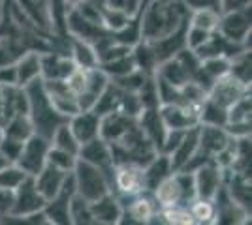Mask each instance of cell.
Returning a JSON list of instances; mask_svg holds the SVG:
<instances>
[{
  "label": "cell",
  "instance_id": "obj_1",
  "mask_svg": "<svg viewBox=\"0 0 252 225\" xmlns=\"http://www.w3.org/2000/svg\"><path fill=\"white\" fill-rule=\"evenodd\" d=\"M190 10L183 0H151L139 11L143 42H157L189 23Z\"/></svg>",
  "mask_w": 252,
  "mask_h": 225
},
{
  "label": "cell",
  "instance_id": "obj_2",
  "mask_svg": "<svg viewBox=\"0 0 252 225\" xmlns=\"http://www.w3.org/2000/svg\"><path fill=\"white\" fill-rule=\"evenodd\" d=\"M23 88H25L27 100H29V117H31L32 124H34V131L43 135L45 139H51L53 131L59 128L63 122H66L68 118H64L63 115H59L53 109L51 101L47 98V92L43 88L42 77L34 79L32 83H29Z\"/></svg>",
  "mask_w": 252,
  "mask_h": 225
},
{
  "label": "cell",
  "instance_id": "obj_3",
  "mask_svg": "<svg viewBox=\"0 0 252 225\" xmlns=\"http://www.w3.org/2000/svg\"><path fill=\"white\" fill-rule=\"evenodd\" d=\"M72 173H74L75 180V193L81 195L83 199H87L89 203H93L96 199L104 197L105 193L111 192L107 176L98 167L87 163V161L77 158V163H75Z\"/></svg>",
  "mask_w": 252,
  "mask_h": 225
},
{
  "label": "cell",
  "instance_id": "obj_4",
  "mask_svg": "<svg viewBox=\"0 0 252 225\" xmlns=\"http://www.w3.org/2000/svg\"><path fill=\"white\" fill-rule=\"evenodd\" d=\"M251 6H249L243 10L220 13L217 32L228 42L239 43V45H245L251 49Z\"/></svg>",
  "mask_w": 252,
  "mask_h": 225
},
{
  "label": "cell",
  "instance_id": "obj_5",
  "mask_svg": "<svg viewBox=\"0 0 252 225\" xmlns=\"http://www.w3.org/2000/svg\"><path fill=\"white\" fill-rule=\"evenodd\" d=\"M45 199L43 195L38 192L34 178L27 176L15 190H13V206H11L10 218H17L23 220L27 216L36 214V212H42L43 206H45Z\"/></svg>",
  "mask_w": 252,
  "mask_h": 225
},
{
  "label": "cell",
  "instance_id": "obj_6",
  "mask_svg": "<svg viewBox=\"0 0 252 225\" xmlns=\"http://www.w3.org/2000/svg\"><path fill=\"white\" fill-rule=\"evenodd\" d=\"M51 147L49 139H45L40 133H34L29 139L23 143L21 154L17 158V165L29 176H34L43 169V165L47 163V150Z\"/></svg>",
  "mask_w": 252,
  "mask_h": 225
},
{
  "label": "cell",
  "instance_id": "obj_7",
  "mask_svg": "<svg viewBox=\"0 0 252 225\" xmlns=\"http://www.w3.org/2000/svg\"><path fill=\"white\" fill-rule=\"evenodd\" d=\"M145 192L143 188V167L134 163H121L113 169L111 180V193H115L119 199H126L137 193Z\"/></svg>",
  "mask_w": 252,
  "mask_h": 225
},
{
  "label": "cell",
  "instance_id": "obj_8",
  "mask_svg": "<svg viewBox=\"0 0 252 225\" xmlns=\"http://www.w3.org/2000/svg\"><path fill=\"white\" fill-rule=\"evenodd\" d=\"M75 195V180L74 173L70 171L64 178V184L61 192L53 199H49L43 206V214L49 224L55 225H68L70 224V201Z\"/></svg>",
  "mask_w": 252,
  "mask_h": 225
},
{
  "label": "cell",
  "instance_id": "obj_9",
  "mask_svg": "<svg viewBox=\"0 0 252 225\" xmlns=\"http://www.w3.org/2000/svg\"><path fill=\"white\" fill-rule=\"evenodd\" d=\"M194 175V184H196V197L198 199H207L213 201L215 195L219 193L224 186V175L222 167L215 160H209L201 163L198 169L192 171Z\"/></svg>",
  "mask_w": 252,
  "mask_h": 225
},
{
  "label": "cell",
  "instance_id": "obj_10",
  "mask_svg": "<svg viewBox=\"0 0 252 225\" xmlns=\"http://www.w3.org/2000/svg\"><path fill=\"white\" fill-rule=\"evenodd\" d=\"M43 81V88L47 92V98L51 101L53 109L63 115L64 118L74 117L75 113H79V105H77V98L72 92V88L68 86L66 79H51V81Z\"/></svg>",
  "mask_w": 252,
  "mask_h": 225
},
{
  "label": "cell",
  "instance_id": "obj_11",
  "mask_svg": "<svg viewBox=\"0 0 252 225\" xmlns=\"http://www.w3.org/2000/svg\"><path fill=\"white\" fill-rule=\"evenodd\" d=\"M77 158L87 161V163H91V165H94V167H98V169L107 176L109 186H111L115 163H113V156H111V149H109V145H107L102 137H96V139L81 145Z\"/></svg>",
  "mask_w": 252,
  "mask_h": 225
},
{
  "label": "cell",
  "instance_id": "obj_12",
  "mask_svg": "<svg viewBox=\"0 0 252 225\" xmlns=\"http://www.w3.org/2000/svg\"><path fill=\"white\" fill-rule=\"evenodd\" d=\"M249 92H251V86L243 85L241 81H237L230 74H226L213 83V86L207 92V98L213 100L215 103H219V105L228 109L233 101H237L239 98L249 94Z\"/></svg>",
  "mask_w": 252,
  "mask_h": 225
},
{
  "label": "cell",
  "instance_id": "obj_13",
  "mask_svg": "<svg viewBox=\"0 0 252 225\" xmlns=\"http://www.w3.org/2000/svg\"><path fill=\"white\" fill-rule=\"evenodd\" d=\"M160 117L164 120L168 129H179L185 131L200 124V109L177 105V103H164L158 107Z\"/></svg>",
  "mask_w": 252,
  "mask_h": 225
},
{
  "label": "cell",
  "instance_id": "obj_14",
  "mask_svg": "<svg viewBox=\"0 0 252 225\" xmlns=\"http://www.w3.org/2000/svg\"><path fill=\"white\" fill-rule=\"evenodd\" d=\"M109 85V77L96 66V68H89L85 70V85L81 92L77 94V105L79 111H91L94 107L98 96L104 92V88Z\"/></svg>",
  "mask_w": 252,
  "mask_h": 225
},
{
  "label": "cell",
  "instance_id": "obj_15",
  "mask_svg": "<svg viewBox=\"0 0 252 225\" xmlns=\"http://www.w3.org/2000/svg\"><path fill=\"white\" fill-rule=\"evenodd\" d=\"M231 135L220 126H207L198 124V150L207 158H215L219 152L230 145Z\"/></svg>",
  "mask_w": 252,
  "mask_h": 225
},
{
  "label": "cell",
  "instance_id": "obj_16",
  "mask_svg": "<svg viewBox=\"0 0 252 225\" xmlns=\"http://www.w3.org/2000/svg\"><path fill=\"white\" fill-rule=\"evenodd\" d=\"M42 62V79H68L77 70L75 62L70 58V54L57 53V51H43L40 54Z\"/></svg>",
  "mask_w": 252,
  "mask_h": 225
},
{
  "label": "cell",
  "instance_id": "obj_17",
  "mask_svg": "<svg viewBox=\"0 0 252 225\" xmlns=\"http://www.w3.org/2000/svg\"><path fill=\"white\" fill-rule=\"evenodd\" d=\"M137 124V118L128 117L121 111H113V113H107L104 117H100V137L111 145L119 141L125 133H128L130 129Z\"/></svg>",
  "mask_w": 252,
  "mask_h": 225
},
{
  "label": "cell",
  "instance_id": "obj_18",
  "mask_svg": "<svg viewBox=\"0 0 252 225\" xmlns=\"http://www.w3.org/2000/svg\"><path fill=\"white\" fill-rule=\"evenodd\" d=\"M137 124L143 131V135L151 141V145L157 149V152H162L164 141L168 135V128L164 124V120L160 117L158 109H143L137 117Z\"/></svg>",
  "mask_w": 252,
  "mask_h": 225
},
{
  "label": "cell",
  "instance_id": "obj_19",
  "mask_svg": "<svg viewBox=\"0 0 252 225\" xmlns=\"http://www.w3.org/2000/svg\"><path fill=\"white\" fill-rule=\"evenodd\" d=\"M68 126L79 141V145H85L89 141L100 137V117L94 111H79L74 117L68 118Z\"/></svg>",
  "mask_w": 252,
  "mask_h": 225
},
{
  "label": "cell",
  "instance_id": "obj_20",
  "mask_svg": "<svg viewBox=\"0 0 252 225\" xmlns=\"http://www.w3.org/2000/svg\"><path fill=\"white\" fill-rule=\"evenodd\" d=\"M91 210L94 216L96 224H105V225H113L121 224V218H123V204L119 201L115 193H105L104 197L96 199L91 203Z\"/></svg>",
  "mask_w": 252,
  "mask_h": 225
},
{
  "label": "cell",
  "instance_id": "obj_21",
  "mask_svg": "<svg viewBox=\"0 0 252 225\" xmlns=\"http://www.w3.org/2000/svg\"><path fill=\"white\" fill-rule=\"evenodd\" d=\"M198 150V126L187 129L183 133L181 141L177 143V147L169 152V161H171V169L173 171H181L185 169V165L190 161V158L196 154Z\"/></svg>",
  "mask_w": 252,
  "mask_h": 225
},
{
  "label": "cell",
  "instance_id": "obj_22",
  "mask_svg": "<svg viewBox=\"0 0 252 225\" xmlns=\"http://www.w3.org/2000/svg\"><path fill=\"white\" fill-rule=\"evenodd\" d=\"M171 173H173V169H171L169 156L158 152L157 156L143 167V188H145V192L153 193L157 190L158 184L166 180Z\"/></svg>",
  "mask_w": 252,
  "mask_h": 225
},
{
  "label": "cell",
  "instance_id": "obj_23",
  "mask_svg": "<svg viewBox=\"0 0 252 225\" xmlns=\"http://www.w3.org/2000/svg\"><path fill=\"white\" fill-rule=\"evenodd\" d=\"M66 175H68L66 171H61V169L53 167L49 163H45L42 171L38 173V175H34L32 178H34V184H36L38 192L43 195V199L49 201V199H53L57 193L61 192Z\"/></svg>",
  "mask_w": 252,
  "mask_h": 225
},
{
  "label": "cell",
  "instance_id": "obj_24",
  "mask_svg": "<svg viewBox=\"0 0 252 225\" xmlns=\"http://www.w3.org/2000/svg\"><path fill=\"white\" fill-rule=\"evenodd\" d=\"M40 51L29 49L17 58L15 62V74H17V86H27L34 79L42 77V62H40Z\"/></svg>",
  "mask_w": 252,
  "mask_h": 225
},
{
  "label": "cell",
  "instance_id": "obj_25",
  "mask_svg": "<svg viewBox=\"0 0 252 225\" xmlns=\"http://www.w3.org/2000/svg\"><path fill=\"white\" fill-rule=\"evenodd\" d=\"M68 54H70V58L74 60L77 68L89 70V68H96L98 66L96 49L91 43L83 42L79 38H72L70 36V40H68Z\"/></svg>",
  "mask_w": 252,
  "mask_h": 225
},
{
  "label": "cell",
  "instance_id": "obj_26",
  "mask_svg": "<svg viewBox=\"0 0 252 225\" xmlns=\"http://www.w3.org/2000/svg\"><path fill=\"white\" fill-rule=\"evenodd\" d=\"M2 129H4V135H8L11 139L23 141V143L36 133L29 115H13L4 122Z\"/></svg>",
  "mask_w": 252,
  "mask_h": 225
},
{
  "label": "cell",
  "instance_id": "obj_27",
  "mask_svg": "<svg viewBox=\"0 0 252 225\" xmlns=\"http://www.w3.org/2000/svg\"><path fill=\"white\" fill-rule=\"evenodd\" d=\"M25 51H29L27 42L15 36H0V66L15 64L17 58L21 56Z\"/></svg>",
  "mask_w": 252,
  "mask_h": 225
},
{
  "label": "cell",
  "instance_id": "obj_28",
  "mask_svg": "<svg viewBox=\"0 0 252 225\" xmlns=\"http://www.w3.org/2000/svg\"><path fill=\"white\" fill-rule=\"evenodd\" d=\"M226 122H228V109L215 103L209 98H205L203 103L200 105V124L224 128Z\"/></svg>",
  "mask_w": 252,
  "mask_h": 225
},
{
  "label": "cell",
  "instance_id": "obj_29",
  "mask_svg": "<svg viewBox=\"0 0 252 225\" xmlns=\"http://www.w3.org/2000/svg\"><path fill=\"white\" fill-rule=\"evenodd\" d=\"M49 143H51V147H55V149L66 150V152H70V154H74V156H77V154H79V149H81L79 141L75 139V135L72 133L70 126H68V120L63 122L59 128L53 131Z\"/></svg>",
  "mask_w": 252,
  "mask_h": 225
},
{
  "label": "cell",
  "instance_id": "obj_30",
  "mask_svg": "<svg viewBox=\"0 0 252 225\" xmlns=\"http://www.w3.org/2000/svg\"><path fill=\"white\" fill-rule=\"evenodd\" d=\"M251 49H245L241 53H237L233 58H230V72L231 77H235L237 81H241L243 85L251 86Z\"/></svg>",
  "mask_w": 252,
  "mask_h": 225
},
{
  "label": "cell",
  "instance_id": "obj_31",
  "mask_svg": "<svg viewBox=\"0 0 252 225\" xmlns=\"http://www.w3.org/2000/svg\"><path fill=\"white\" fill-rule=\"evenodd\" d=\"M70 224L75 225H93L96 224L93 210H91V203L83 199L81 195L75 193L70 201Z\"/></svg>",
  "mask_w": 252,
  "mask_h": 225
},
{
  "label": "cell",
  "instance_id": "obj_32",
  "mask_svg": "<svg viewBox=\"0 0 252 225\" xmlns=\"http://www.w3.org/2000/svg\"><path fill=\"white\" fill-rule=\"evenodd\" d=\"M219 19H220V11L211 10V8H200V10H190L189 25L203 28L207 32H215L219 26Z\"/></svg>",
  "mask_w": 252,
  "mask_h": 225
},
{
  "label": "cell",
  "instance_id": "obj_33",
  "mask_svg": "<svg viewBox=\"0 0 252 225\" xmlns=\"http://www.w3.org/2000/svg\"><path fill=\"white\" fill-rule=\"evenodd\" d=\"M98 68H100L109 79H117V77H123V75L130 74L132 70H136V64H134L132 51H130V53L125 54V56H119V58L107 60V62H100Z\"/></svg>",
  "mask_w": 252,
  "mask_h": 225
},
{
  "label": "cell",
  "instance_id": "obj_34",
  "mask_svg": "<svg viewBox=\"0 0 252 225\" xmlns=\"http://www.w3.org/2000/svg\"><path fill=\"white\" fill-rule=\"evenodd\" d=\"M190 216L194 220V224H215L217 222V210H215V203L207 201V199H194L189 204Z\"/></svg>",
  "mask_w": 252,
  "mask_h": 225
},
{
  "label": "cell",
  "instance_id": "obj_35",
  "mask_svg": "<svg viewBox=\"0 0 252 225\" xmlns=\"http://www.w3.org/2000/svg\"><path fill=\"white\" fill-rule=\"evenodd\" d=\"M251 92L241 96L228 107V122L226 124H251Z\"/></svg>",
  "mask_w": 252,
  "mask_h": 225
},
{
  "label": "cell",
  "instance_id": "obj_36",
  "mask_svg": "<svg viewBox=\"0 0 252 225\" xmlns=\"http://www.w3.org/2000/svg\"><path fill=\"white\" fill-rule=\"evenodd\" d=\"M113 40L121 45H126V47H134L136 43L141 42V28H139V13L136 17H132L130 21L126 23L125 26L119 30V32H113Z\"/></svg>",
  "mask_w": 252,
  "mask_h": 225
},
{
  "label": "cell",
  "instance_id": "obj_37",
  "mask_svg": "<svg viewBox=\"0 0 252 225\" xmlns=\"http://www.w3.org/2000/svg\"><path fill=\"white\" fill-rule=\"evenodd\" d=\"M27 176H29V175L23 171L17 163H6V165L0 169V188L13 192Z\"/></svg>",
  "mask_w": 252,
  "mask_h": 225
},
{
  "label": "cell",
  "instance_id": "obj_38",
  "mask_svg": "<svg viewBox=\"0 0 252 225\" xmlns=\"http://www.w3.org/2000/svg\"><path fill=\"white\" fill-rule=\"evenodd\" d=\"M137 96L141 101L143 109H158L160 107V98H158V88H157V79L155 74L149 75L145 79V83L141 85V88L137 90Z\"/></svg>",
  "mask_w": 252,
  "mask_h": 225
},
{
  "label": "cell",
  "instance_id": "obj_39",
  "mask_svg": "<svg viewBox=\"0 0 252 225\" xmlns=\"http://www.w3.org/2000/svg\"><path fill=\"white\" fill-rule=\"evenodd\" d=\"M47 163L53 165V167H57V169H61V171L70 173L74 171L75 163H77V156L66 152V150L49 147V150H47Z\"/></svg>",
  "mask_w": 252,
  "mask_h": 225
},
{
  "label": "cell",
  "instance_id": "obj_40",
  "mask_svg": "<svg viewBox=\"0 0 252 225\" xmlns=\"http://www.w3.org/2000/svg\"><path fill=\"white\" fill-rule=\"evenodd\" d=\"M130 19L132 17H128L123 11L115 10V8H109V6H102V25H104L105 30H109L111 34L119 32Z\"/></svg>",
  "mask_w": 252,
  "mask_h": 225
},
{
  "label": "cell",
  "instance_id": "obj_41",
  "mask_svg": "<svg viewBox=\"0 0 252 225\" xmlns=\"http://www.w3.org/2000/svg\"><path fill=\"white\" fill-rule=\"evenodd\" d=\"M149 77V74L145 72H141V70H132L130 74L123 75V77H117V79H109V81H113L121 90H126V92H137L141 85L145 83V79Z\"/></svg>",
  "mask_w": 252,
  "mask_h": 225
},
{
  "label": "cell",
  "instance_id": "obj_42",
  "mask_svg": "<svg viewBox=\"0 0 252 225\" xmlns=\"http://www.w3.org/2000/svg\"><path fill=\"white\" fill-rule=\"evenodd\" d=\"M211 34L213 32H207V30H203V28H198V26L189 25V26H187V34H185V43H187V47H189L190 51H196V49H200L201 45L209 40Z\"/></svg>",
  "mask_w": 252,
  "mask_h": 225
},
{
  "label": "cell",
  "instance_id": "obj_43",
  "mask_svg": "<svg viewBox=\"0 0 252 225\" xmlns=\"http://www.w3.org/2000/svg\"><path fill=\"white\" fill-rule=\"evenodd\" d=\"M21 149H23V141L11 139L8 135H4L2 141H0V154L10 161V163H15V161H17L19 154H21Z\"/></svg>",
  "mask_w": 252,
  "mask_h": 225
},
{
  "label": "cell",
  "instance_id": "obj_44",
  "mask_svg": "<svg viewBox=\"0 0 252 225\" xmlns=\"http://www.w3.org/2000/svg\"><path fill=\"white\" fill-rule=\"evenodd\" d=\"M104 6L115 8V10L126 13L128 17H136L143 8V0H105Z\"/></svg>",
  "mask_w": 252,
  "mask_h": 225
},
{
  "label": "cell",
  "instance_id": "obj_45",
  "mask_svg": "<svg viewBox=\"0 0 252 225\" xmlns=\"http://www.w3.org/2000/svg\"><path fill=\"white\" fill-rule=\"evenodd\" d=\"M17 85V74H15V64L0 66V86Z\"/></svg>",
  "mask_w": 252,
  "mask_h": 225
},
{
  "label": "cell",
  "instance_id": "obj_46",
  "mask_svg": "<svg viewBox=\"0 0 252 225\" xmlns=\"http://www.w3.org/2000/svg\"><path fill=\"white\" fill-rule=\"evenodd\" d=\"M13 206V192L0 188V218H8Z\"/></svg>",
  "mask_w": 252,
  "mask_h": 225
},
{
  "label": "cell",
  "instance_id": "obj_47",
  "mask_svg": "<svg viewBox=\"0 0 252 225\" xmlns=\"http://www.w3.org/2000/svg\"><path fill=\"white\" fill-rule=\"evenodd\" d=\"M189 10H200V8H211L220 11V0H183Z\"/></svg>",
  "mask_w": 252,
  "mask_h": 225
},
{
  "label": "cell",
  "instance_id": "obj_48",
  "mask_svg": "<svg viewBox=\"0 0 252 225\" xmlns=\"http://www.w3.org/2000/svg\"><path fill=\"white\" fill-rule=\"evenodd\" d=\"M6 163H10V161H8L6 158H4V156H2V154H0V169H2V167H4Z\"/></svg>",
  "mask_w": 252,
  "mask_h": 225
},
{
  "label": "cell",
  "instance_id": "obj_49",
  "mask_svg": "<svg viewBox=\"0 0 252 225\" xmlns=\"http://www.w3.org/2000/svg\"><path fill=\"white\" fill-rule=\"evenodd\" d=\"M6 2H8V0H0V17H2V13H4V6H6Z\"/></svg>",
  "mask_w": 252,
  "mask_h": 225
},
{
  "label": "cell",
  "instance_id": "obj_50",
  "mask_svg": "<svg viewBox=\"0 0 252 225\" xmlns=\"http://www.w3.org/2000/svg\"><path fill=\"white\" fill-rule=\"evenodd\" d=\"M70 6H75V4H79V2H83V0H66Z\"/></svg>",
  "mask_w": 252,
  "mask_h": 225
},
{
  "label": "cell",
  "instance_id": "obj_51",
  "mask_svg": "<svg viewBox=\"0 0 252 225\" xmlns=\"http://www.w3.org/2000/svg\"><path fill=\"white\" fill-rule=\"evenodd\" d=\"M91 2H94V4H98V6H104L105 0H91Z\"/></svg>",
  "mask_w": 252,
  "mask_h": 225
},
{
  "label": "cell",
  "instance_id": "obj_52",
  "mask_svg": "<svg viewBox=\"0 0 252 225\" xmlns=\"http://www.w3.org/2000/svg\"><path fill=\"white\" fill-rule=\"evenodd\" d=\"M2 137H4V129H2V126H0V141H2Z\"/></svg>",
  "mask_w": 252,
  "mask_h": 225
}]
</instances>
